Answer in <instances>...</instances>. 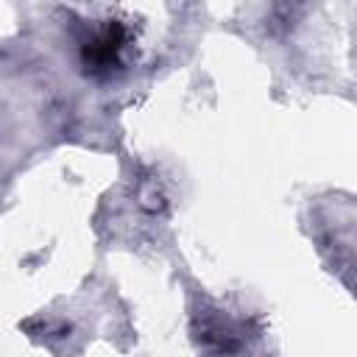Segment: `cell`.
I'll return each mask as SVG.
<instances>
[{
	"instance_id": "6da1fadb",
	"label": "cell",
	"mask_w": 357,
	"mask_h": 357,
	"mask_svg": "<svg viewBox=\"0 0 357 357\" xmlns=\"http://www.w3.org/2000/svg\"><path fill=\"white\" fill-rule=\"evenodd\" d=\"M128 28L120 20H106L89 39H84L81 45V61L86 67V73L92 75H109L112 70H117L123 64V53L128 47Z\"/></svg>"
}]
</instances>
